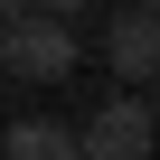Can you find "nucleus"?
Segmentation results:
<instances>
[{
    "label": "nucleus",
    "mask_w": 160,
    "mask_h": 160,
    "mask_svg": "<svg viewBox=\"0 0 160 160\" xmlns=\"http://www.w3.org/2000/svg\"><path fill=\"white\" fill-rule=\"evenodd\" d=\"M19 10H28V0H0V19H19Z\"/></svg>",
    "instance_id": "nucleus-6"
},
{
    "label": "nucleus",
    "mask_w": 160,
    "mask_h": 160,
    "mask_svg": "<svg viewBox=\"0 0 160 160\" xmlns=\"http://www.w3.org/2000/svg\"><path fill=\"white\" fill-rule=\"evenodd\" d=\"M104 66L122 75V85H151V75H160V10H113V28H104Z\"/></svg>",
    "instance_id": "nucleus-3"
},
{
    "label": "nucleus",
    "mask_w": 160,
    "mask_h": 160,
    "mask_svg": "<svg viewBox=\"0 0 160 160\" xmlns=\"http://www.w3.org/2000/svg\"><path fill=\"white\" fill-rule=\"evenodd\" d=\"M0 160H85V151H75V132H66V122L28 113V122H10V141H0Z\"/></svg>",
    "instance_id": "nucleus-4"
},
{
    "label": "nucleus",
    "mask_w": 160,
    "mask_h": 160,
    "mask_svg": "<svg viewBox=\"0 0 160 160\" xmlns=\"http://www.w3.org/2000/svg\"><path fill=\"white\" fill-rule=\"evenodd\" d=\"M132 10H160V0H132Z\"/></svg>",
    "instance_id": "nucleus-8"
},
{
    "label": "nucleus",
    "mask_w": 160,
    "mask_h": 160,
    "mask_svg": "<svg viewBox=\"0 0 160 160\" xmlns=\"http://www.w3.org/2000/svg\"><path fill=\"white\" fill-rule=\"evenodd\" d=\"M28 10H47V19H75V10H94V0H28Z\"/></svg>",
    "instance_id": "nucleus-5"
},
{
    "label": "nucleus",
    "mask_w": 160,
    "mask_h": 160,
    "mask_svg": "<svg viewBox=\"0 0 160 160\" xmlns=\"http://www.w3.org/2000/svg\"><path fill=\"white\" fill-rule=\"evenodd\" d=\"M151 122H160V75H151Z\"/></svg>",
    "instance_id": "nucleus-7"
},
{
    "label": "nucleus",
    "mask_w": 160,
    "mask_h": 160,
    "mask_svg": "<svg viewBox=\"0 0 160 160\" xmlns=\"http://www.w3.org/2000/svg\"><path fill=\"white\" fill-rule=\"evenodd\" d=\"M151 141H160V122H151L141 94H113L85 132H75V151H85V160H151Z\"/></svg>",
    "instance_id": "nucleus-2"
},
{
    "label": "nucleus",
    "mask_w": 160,
    "mask_h": 160,
    "mask_svg": "<svg viewBox=\"0 0 160 160\" xmlns=\"http://www.w3.org/2000/svg\"><path fill=\"white\" fill-rule=\"evenodd\" d=\"M75 57H85L75 19H47V10L0 19V66H10L19 85H66V75H75Z\"/></svg>",
    "instance_id": "nucleus-1"
}]
</instances>
